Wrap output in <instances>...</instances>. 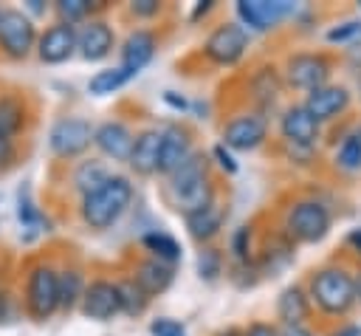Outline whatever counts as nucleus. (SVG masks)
<instances>
[{
    "instance_id": "nucleus-15",
    "label": "nucleus",
    "mask_w": 361,
    "mask_h": 336,
    "mask_svg": "<svg viewBox=\"0 0 361 336\" xmlns=\"http://www.w3.org/2000/svg\"><path fill=\"white\" fill-rule=\"evenodd\" d=\"M113 28L104 20H87L76 31V51L87 62H102L113 51Z\"/></svg>"
},
{
    "instance_id": "nucleus-18",
    "label": "nucleus",
    "mask_w": 361,
    "mask_h": 336,
    "mask_svg": "<svg viewBox=\"0 0 361 336\" xmlns=\"http://www.w3.org/2000/svg\"><path fill=\"white\" fill-rule=\"evenodd\" d=\"M164 141H161V161H158V172L161 175H172L189 155H192V144L186 130H180L178 124H169L161 130Z\"/></svg>"
},
{
    "instance_id": "nucleus-48",
    "label": "nucleus",
    "mask_w": 361,
    "mask_h": 336,
    "mask_svg": "<svg viewBox=\"0 0 361 336\" xmlns=\"http://www.w3.org/2000/svg\"><path fill=\"white\" fill-rule=\"evenodd\" d=\"M28 8H31V11H37V14H39V11H45L42 0H28Z\"/></svg>"
},
{
    "instance_id": "nucleus-44",
    "label": "nucleus",
    "mask_w": 361,
    "mask_h": 336,
    "mask_svg": "<svg viewBox=\"0 0 361 336\" xmlns=\"http://www.w3.org/2000/svg\"><path fill=\"white\" fill-rule=\"evenodd\" d=\"M279 336H313V333L307 328H302V325H282Z\"/></svg>"
},
{
    "instance_id": "nucleus-28",
    "label": "nucleus",
    "mask_w": 361,
    "mask_h": 336,
    "mask_svg": "<svg viewBox=\"0 0 361 336\" xmlns=\"http://www.w3.org/2000/svg\"><path fill=\"white\" fill-rule=\"evenodd\" d=\"M130 79H133V73H127L121 65L118 68H107V71H99L96 76H90L87 90L93 96H107V93H116L118 88H124Z\"/></svg>"
},
{
    "instance_id": "nucleus-34",
    "label": "nucleus",
    "mask_w": 361,
    "mask_h": 336,
    "mask_svg": "<svg viewBox=\"0 0 361 336\" xmlns=\"http://www.w3.org/2000/svg\"><path fill=\"white\" fill-rule=\"evenodd\" d=\"M197 274L203 280H217L223 274V257L217 248H203L197 254Z\"/></svg>"
},
{
    "instance_id": "nucleus-45",
    "label": "nucleus",
    "mask_w": 361,
    "mask_h": 336,
    "mask_svg": "<svg viewBox=\"0 0 361 336\" xmlns=\"http://www.w3.org/2000/svg\"><path fill=\"white\" fill-rule=\"evenodd\" d=\"M347 243H350V246L355 248V254L361 257V229H353V232L347 234Z\"/></svg>"
},
{
    "instance_id": "nucleus-46",
    "label": "nucleus",
    "mask_w": 361,
    "mask_h": 336,
    "mask_svg": "<svg viewBox=\"0 0 361 336\" xmlns=\"http://www.w3.org/2000/svg\"><path fill=\"white\" fill-rule=\"evenodd\" d=\"M209 8H212V0H203V3H197V6H195V11H192V23H195V20H200V17H203Z\"/></svg>"
},
{
    "instance_id": "nucleus-1",
    "label": "nucleus",
    "mask_w": 361,
    "mask_h": 336,
    "mask_svg": "<svg viewBox=\"0 0 361 336\" xmlns=\"http://www.w3.org/2000/svg\"><path fill=\"white\" fill-rule=\"evenodd\" d=\"M169 200L178 212L192 215L212 203V181H209V161L200 152H192L172 175H169Z\"/></svg>"
},
{
    "instance_id": "nucleus-47",
    "label": "nucleus",
    "mask_w": 361,
    "mask_h": 336,
    "mask_svg": "<svg viewBox=\"0 0 361 336\" xmlns=\"http://www.w3.org/2000/svg\"><path fill=\"white\" fill-rule=\"evenodd\" d=\"M333 336H361V328H358V325H350V328H341V330H336Z\"/></svg>"
},
{
    "instance_id": "nucleus-33",
    "label": "nucleus",
    "mask_w": 361,
    "mask_h": 336,
    "mask_svg": "<svg viewBox=\"0 0 361 336\" xmlns=\"http://www.w3.org/2000/svg\"><path fill=\"white\" fill-rule=\"evenodd\" d=\"M90 11H93V3H90V0H59V3H56V14H59L62 23H68V25L82 23Z\"/></svg>"
},
{
    "instance_id": "nucleus-27",
    "label": "nucleus",
    "mask_w": 361,
    "mask_h": 336,
    "mask_svg": "<svg viewBox=\"0 0 361 336\" xmlns=\"http://www.w3.org/2000/svg\"><path fill=\"white\" fill-rule=\"evenodd\" d=\"M107 178H110V172H107V167H104L102 161H82V164L76 167V172H73V186H76L82 195H87V192L99 189Z\"/></svg>"
},
{
    "instance_id": "nucleus-42",
    "label": "nucleus",
    "mask_w": 361,
    "mask_h": 336,
    "mask_svg": "<svg viewBox=\"0 0 361 336\" xmlns=\"http://www.w3.org/2000/svg\"><path fill=\"white\" fill-rule=\"evenodd\" d=\"M14 161V141L0 138V167H8Z\"/></svg>"
},
{
    "instance_id": "nucleus-3",
    "label": "nucleus",
    "mask_w": 361,
    "mask_h": 336,
    "mask_svg": "<svg viewBox=\"0 0 361 336\" xmlns=\"http://www.w3.org/2000/svg\"><path fill=\"white\" fill-rule=\"evenodd\" d=\"M310 299L324 313H347L355 302V280L344 268H322L310 277Z\"/></svg>"
},
{
    "instance_id": "nucleus-4",
    "label": "nucleus",
    "mask_w": 361,
    "mask_h": 336,
    "mask_svg": "<svg viewBox=\"0 0 361 336\" xmlns=\"http://www.w3.org/2000/svg\"><path fill=\"white\" fill-rule=\"evenodd\" d=\"M330 232V209L322 200H296L285 215V234L288 240L299 243H319Z\"/></svg>"
},
{
    "instance_id": "nucleus-19",
    "label": "nucleus",
    "mask_w": 361,
    "mask_h": 336,
    "mask_svg": "<svg viewBox=\"0 0 361 336\" xmlns=\"http://www.w3.org/2000/svg\"><path fill=\"white\" fill-rule=\"evenodd\" d=\"M152 56H155V34L147 28H135L121 45V68L133 76L141 68H147Z\"/></svg>"
},
{
    "instance_id": "nucleus-9",
    "label": "nucleus",
    "mask_w": 361,
    "mask_h": 336,
    "mask_svg": "<svg viewBox=\"0 0 361 336\" xmlns=\"http://www.w3.org/2000/svg\"><path fill=\"white\" fill-rule=\"evenodd\" d=\"M330 76V59L324 54H293L285 62V79L296 90H319L327 85Z\"/></svg>"
},
{
    "instance_id": "nucleus-29",
    "label": "nucleus",
    "mask_w": 361,
    "mask_h": 336,
    "mask_svg": "<svg viewBox=\"0 0 361 336\" xmlns=\"http://www.w3.org/2000/svg\"><path fill=\"white\" fill-rule=\"evenodd\" d=\"M251 90H254V99L259 104H274L279 90H282V82H279L274 68H259L257 76L251 79Z\"/></svg>"
},
{
    "instance_id": "nucleus-11",
    "label": "nucleus",
    "mask_w": 361,
    "mask_h": 336,
    "mask_svg": "<svg viewBox=\"0 0 361 336\" xmlns=\"http://www.w3.org/2000/svg\"><path fill=\"white\" fill-rule=\"evenodd\" d=\"M265 133L268 121L262 113H243L223 127V144L231 150H257L265 141Z\"/></svg>"
},
{
    "instance_id": "nucleus-43",
    "label": "nucleus",
    "mask_w": 361,
    "mask_h": 336,
    "mask_svg": "<svg viewBox=\"0 0 361 336\" xmlns=\"http://www.w3.org/2000/svg\"><path fill=\"white\" fill-rule=\"evenodd\" d=\"M164 102H166L169 107H175V110H186V107H189V102H186L183 96H178L175 90H166V93H164Z\"/></svg>"
},
{
    "instance_id": "nucleus-7",
    "label": "nucleus",
    "mask_w": 361,
    "mask_h": 336,
    "mask_svg": "<svg viewBox=\"0 0 361 336\" xmlns=\"http://www.w3.org/2000/svg\"><path fill=\"white\" fill-rule=\"evenodd\" d=\"M93 133L96 127L85 119H76V116L59 119L48 133V147L56 158H76L93 144Z\"/></svg>"
},
{
    "instance_id": "nucleus-8",
    "label": "nucleus",
    "mask_w": 361,
    "mask_h": 336,
    "mask_svg": "<svg viewBox=\"0 0 361 336\" xmlns=\"http://www.w3.org/2000/svg\"><path fill=\"white\" fill-rule=\"evenodd\" d=\"M248 48V31L240 23H223L217 25L206 42H203V54L214 62V65H237L243 59Z\"/></svg>"
},
{
    "instance_id": "nucleus-13",
    "label": "nucleus",
    "mask_w": 361,
    "mask_h": 336,
    "mask_svg": "<svg viewBox=\"0 0 361 336\" xmlns=\"http://www.w3.org/2000/svg\"><path fill=\"white\" fill-rule=\"evenodd\" d=\"M76 51V28L68 23H56L51 28H45V34L37 40V56L48 65H59L65 59H71Z\"/></svg>"
},
{
    "instance_id": "nucleus-25",
    "label": "nucleus",
    "mask_w": 361,
    "mask_h": 336,
    "mask_svg": "<svg viewBox=\"0 0 361 336\" xmlns=\"http://www.w3.org/2000/svg\"><path fill=\"white\" fill-rule=\"evenodd\" d=\"M23 121H25L23 102L14 96H3L0 99V138L14 141V136L23 130Z\"/></svg>"
},
{
    "instance_id": "nucleus-39",
    "label": "nucleus",
    "mask_w": 361,
    "mask_h": 336,
    "mask_svg": "<svg viewBox=\"0 0 361 336\" xmlns=\"http://www.w3.org/2000/svg\"><path fill=\"white\" fill-rule=\"evenodd\" d=\"M212 155H214V161H217V167H220L223 172H228V175H234V172H237V161H234V155L228 152V147H226V144H217V147L212 150Z\"/></svg>"
},
{
    "instance_id": "nucleus-50",
    "label": "nucleus",
    "mask_w": 361,
    "mask_h": 336,
    "mask_svg": "<svg viewBox=\"0 0 361 336\" xmlns=\"http://www.w3.org/2000/svg\"><path fill=\"white\" fill-rule=\"evenodd\" d=\"M220 336H243L240 330H226V333H220Z\"/></svg>"
},
{
    "instance_id": "nucleus-20",
    "label": "nucleus",
    "mask_w": 361,
    "mask_h": 336,
    "mask_svg": "<svg viewBox=\"0 0 361 336\" xmlns=\"http://www.w3.org/2000/svg\"><path fill=\"white\" fill-rule=\"evenodd\" d=\"M161 141H164L161 130H144V133H138L127 164H130L138 175H152V172H158V161H161Z\"/></svg>"
},
{
    "instance_id": "nucleus-6",
    "label": "nucleus",
    "mask_w": 361,
    "mask_h": 336,
    "mask_svg": "<svg viewBox=\"0 0 361 336\" xmlns=\"http://www.w3.org/2000/svg\"><path fill=\"white\" fill-rule=\"evenodd\" d=\"M37 28L20 8H0V48L11 59H25L37 45Z\"/></svg>"
},
{
    "instance_id": "nucleus-16",
    "label": "nucleus",
    "mask_w": 361,
    "mask_h": 336,
    "mask_svg": "<svg viewBox=\"0 0 361 336\" xmlns=\"http://www.w3.org/2000/svg\"><path fill=\"white\" fill-rule=\"evenodd\" d=\"M93 144H96L107 158H113V161H130L135 136H133L130 127L121 124V121H104V124L96 127Z\"/></svg>"
},
{
    "instance_id": "nucleus-31",
    "label": "nucleus",
    "mask_w": 361,
    "mask_h": 336,
    "mask_svg": "<svg viewBox=\"0 0 361 336\" xmlns=\"http://www.w3.org/2000/svg\"><path fill=\"white\" fill-rule=\"evenodd\" d=\"M85 294V282H82V274L79 271H62L59 274V308L62 311H71Z\"/></svg>"
},
{
    "instance_id": "nucleus-12",
    "label": "nucleus",
    "mask_w": 361,
    "mask_h": 336,
    "mask_svg": "<svg viewBox=\"0 0 361 336\" xmlns=\"http://www.w3.org/2000/svg\"><path fill=\"white\" fill-rule=\"evenodd\" d=\"M290 11H293V6L285 3V0H279V3H271V0H240L237 3V17L251 31H268L282 17H288Z\"/></svg>"
},
{
    "instance_id": "nucleus-23",
    "label": "nucleus",
    "mask_w": 361,
    "mask_h": 336,
    "mask_svg": "<svg viewBox=\"0 0 361 336\" xmlns=\"http://www.w3.org/2000/svg\"><path fill=\"white\" fill-rule=\"evenodd\" d=\"M310 305H307V294L299 285H290L279 294L276 299V316L282 325H302V319L307 316Z\"/></svg>"
},
{
    "instance_id": "nucleus-17",
    "label": "nucleus",
    "mask_w": 361,
    "mask_h": 336,
    "mask_svg": "<svg viewBox=\"0 0 361 336\" xmlns=\"http://www.w3.org/2000/svg\"><path fill=\"white\" fill-rule=\"evenodd\" d=\"M347 104H350L347 88H341V85H324V88L307 93L305 110L322 124V121H330V119H336L338 113H344Z\"/></svg>"
},
{
    "instance_id": "nucleus-40",
    "label": "nucleus",
    "mask_w": 361,
    "mask_h": 336,
    "mask_svg": "<svg viewBox=\"0 0 361 336\" xmlns=\"http://www.w3.org/2000/svg\"><path fill=\"white\" fill-rule=\"evenodd\" d=\"M130 11L135 17H155L161 11V3L158 0H133L130 3Z\"/></svg>"
},
{
    "instance_id": "nucleus-35",
    "label": "nucleus",
    "mask_w": 361,
    "mask_h": 336,
    "mask_svg": "<svg viewBox=\"0 0 361 336\" xmlns=\"http://www.w3.org/2000/svg\"><path fill=\"white\" fill-rule=\"evenodd\" d=\"M231 254L237 260V265H245L251 257V226H240L231 234Z\"/></svg>"
},
{
    "instance_id": "nucleus-21",
    "label": "nucleus",
    "mask_w": 361,
    "mask_h": 336,
    "mask_svg": "<svg viewBox=\"0 0 361 336\" xmlns=\"http://www.w3.org/2000/svg\"><path fill=\"white\" fill-rule=\"evenodd\" d=\"M133 280H135V282H138V288L152 299V296L164 294V291L172 285V280H175V268H172L169 263H161V260L149 257V260L138 263V268H135V277H133Z\"/></svg>"
},
{
    "instance_id": "nucleus-37",
    "label": "nucleus",
    "mask_w": 361,
    "mask_h": 336,
    "mask_svg": "<svg viewBox=\"0 0 361 336\" xmlns=\"http://www.w3.org/2000/svg\"><path fill=\"white\" fill-rule=\"evenodd\" d=\"M149 333H152V336H186V328H183L180 322H175V319L161 316V319H152Z\"/></svg>"
},
{
    "instance_id": "nucleus-32",
    "label": "nucleus",
    "mask_w": 361,
    "mask_h": 336,
    "mask_svg": "<svg viewBox=\"0 0 361 336\" xmlns=\"http://www.w3.org/2000/svg\"><path fill=\"white\" fill-rule=\"evenodd\" d=\"M336 164L341 169H361V133H350L341 144H338V152H336Z\"/></svg>"
},
{
    "instance_id": "nucleus-36",
    "label": "nucleus",
    "mask_w": 361,
    "mask_h": 336,
    "mask_svg": "<svg viewBox=\"0 0 361 336\" xmlns=\"http://www.w3.org/2000/svg\"><path fill=\"white\" fill-rule=\"evenodd\" d=\"M17 217H20V223H23L25 229H37V226H39V212H37V206H34L28 189H25V192L20 189V198H17Z\"/></svg>"
},
{
    "instance_id": "nucleus-2",
    "label": "nucleus",
    "mask_w": 361,
    "mask_h": 336,
    "mask_svg": "<svg viewBox=\"0 0 361 336\" xmlns=\"http://www.w3.org/2000/svg\"><path fill=\"white\" fill-rule=\"evenodd\" d=\"M133 200V184L124 175H110L99 189L82 195V220L90 229H110Z\"/></svg>"
},
{
    "instance_id": "nucleus-30",
    "label": "nucleus",
    "mask_w": 361,
    "mask_h": 336,
    "mask_svg": "<svg viewBox=\"0 0 361 336\" xmlns=\"http://www.w3.org/2000/svg\"><path fill=\"white\" fill-rule=\"evenodd\" d=\"M118 294H121V313H127V316H141L149 305V296L138 288L135 280H121Z\"/></svg>"
},
{
    "instance_id": "nucleus-5",
    "label": "nucleus",
    "mask_w": 361,
    "mask_h": 336,
    "mask_svg": "<svg viewBox=\"0 0 361 336\" xmlns=\"http://www.w3.org/2000/svg\"><path fill=\"white\" fill-rule=\"evenodd\" d=\"M25 305L37 322H45L59 311V274L51 265H37L25 282Z\"/></svg>"
},
{
    "instance_id": "nucleus-49",
    "label": "nucleus",
    "mask_w": 361,
    "mask_h": 336,
    "mask_svg": "<svg viewBox=\"0 0 361 336\" xmlns=\"http://www.w3.org/2000/svg\"><path fill=\"white\" fill-rule=\"evenodd\" d=\"M355 299H361V274L355 277Z\"/></svg>"
},
{
    "instance_id": "nucleus-26",
    "label": "nucleus",
    "mask_w": 361,
    "mask_h": 336,
    "mask_svg": "<svg viewBox=\"0 0 361 336\" xmlns=\"http://www.w3.org/2000/svg\"><path fill=\"white\" fill-rule=\"evenodd\" d=\"M290 260H293V246H290V240L285 234V237H276L274 243H268V248L259 257V268H262V274H276Z\"/></svg>"
},
{
    "instance_id": "nucleus-22",
    "label": "nucleus",
    "mask_w": 361,
    "mask_h": 336,
    "mask_svg": "<svg viewBox=\"0 0 361 336\" xmlns=\"http://www.w3.org/2000/svg\"><path fill=\"white\" fill-rule=\"evenodd\" d=\"M223 220H226V209L217 200H212L203 209L186 215V229L195 240H212L223 229Z\"/></svg>"
},
{
    "instance_id": "nucleus-24",
    "label": "nucleus",
    "mask_w": 361,
    "mask_h": 336,
    "mask_svg": "<svg viewBox=\"0 0 361 336\" xmlns=\"http://www.w3.org/2000/svg\"><path fill=\"white\" fill-rule=\"evenodd\" d=\"M141 246L155 257V260H161V263H178L180 260V243L172 237V234H166V232H147L144 237H141Z\"/></svg>"
},
{
    "instance_id": "nucleus-10",
    "label": "nucleus",
    "mask_w": 361,
    "mask_h": 336,
    "mask_svg": "<svg viewBox=\"0 0 361 336\" xmlns=\"http://www.w3.org/2000/svg\"><path fill=\"white\" fill-rule=\"evenodd\" d=\"M82 313L87 319L96 322H107L116 313H121V294H118V282L110 280H93L90 285H85L82 294Z\"/></svg>"
},
{
    "instance_id": "nucleus-38",
    "label": "nucleus",
    "mask_w": 361,
    "mask_h": 336,
    "mask_svg": "<svg viewBox=\"0 0 361 336\" xmlns=\"http://www.w3.org/2000/svg\"><path fill=\"white\" fill-rule=\"evenodd\" d=\"M355 34H361V23L350 20V23H341V25L330 28L327 31V42H344V40H353Z\"/></svg>"
},
{
    "instance_id": "nucleus-41",
    "label": "nucleus",
    "mask_w": 361,
    "mask_h": 336,
    "mask_svg": "<svg viewBox=\"0 0 361 336\" xmlns=\"http://www.w3.org/2000/svg\"><path fill=\"white\" fill-rule=\"evenodd\" d=\"M243 336H279V330L274 325H268V322H251Z\"/></svg>"
},
{
    "instance_id": "nucleus-14",
    "label": "nucleus",
    "mask_w": 361,
    "mask_h": 336,
    "mask_svg": "<svg viewBox=\"0 0 361 336\" xmlns=\"http://www.w3.org/2000/svg\"><path fill=\"white\" fill-rule=\"evenodd\" d=\"M279 133L290 147H313L319 138V121L305 110V104H293L279 119Z\"/></svg>"
}]
</instances>
